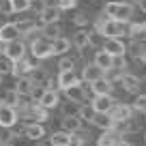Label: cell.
<instances>
[{
  "instance_id": "9",
  "label": "cell",
  "mask_w": 146,
  "mask_h": 146,
  "mask_svg": "<svg viewBox=\"0 0 146 146\" xmlns=\"http://www.w3.org/2000/svg\"><path fill=\"white\" fill-rule=\"evenodd\" d=\"M15 24V30H17V35L19 36H26V35H36V32L41 30V24L39 22H35V19H17V22H13Z\"/></svg>"
},
{
  "instance_id": "33",
  "label": "cell",
  "mask_w": 146,
  "mask_h": 146,
  "mask_svg": "<svg viewBox=\"0 0 146 146\" xmlns=\"http://www.w3.org/2000/svg\"><path fill=\"white\" fill-rule=\"evenodd\" d=\"M78 110H80V103L67 99V103H62V116H73V114H78Z\"/></svg>"
},
{
  "instance_id": "31",
  "label": "cell",
  "mask_w": 146,
  "mask_h": 146,
  "mask_svg": "<svg viewBox=\"0 0 146 146\" xmlns=\"http://www.w3.org/2000/svg\"><path fill=\"white\" fill-rule=\"evenodd\" d=\"M22 101V97L17 95V90H7L5 92V97H2V103H7V105H11V108H17V103Z\"/></svg>"
},
{
  "instance_id": "29",
  "label": "cell",
  "mask_w": 146,
  "mask_h": 146,
  "mask_svg": "<svg viewBox=\"0 0 146 146\" xmlns=\"http://www.w3.org/2000/svg\"><path fill=\"white\" fill-rule=\"evenodd\" d=\"M28 78H30V82H32V84H43V86H45V82H47V78H50V75H47L45 69L35 67V69L30 71V75H28Z\"/></svg>"
},
{
  "instance_id": "4",
  "label": "cell",
  "mask_w": 146,
  "mask_h": 146,
  "mask_svg": "<svg viewBox=\"0 0 146 146\" xmlns=\"http://www.w3.org/2000/svg\"><path fill=\"white\" fill-rule=\"evenodd\" d=\"M17 123H19L17 110L11 108V105H7V103H2V99H0V127L2 129H11Z\"/></svg>"
},
{
  "instance_id": "12",
  "label": "cell",
  "mask_w": 146,
  "mask_h": 146,
  "mask_svg": "<svg viewBox=\"0 0 146 146\" xmlns=\"http://www.w3.org/2000/svg\"><path fill=\"white\" fill-rule=\"evenodd\" d=\"M90 103L95 108V112H110L112 105L116 103V99L112 97V92H108V95H95L90 99Z\"/></svg>"
},
{
  "instance_id": "41",
  "label": "cell",
  "mask_w": 146,
  "mask_h": 146,
  "mask_svg": "<svg viewBox=\"0 0 146 146\" xmlns=\"http://www.w3.org/2000/svg\"><path fill=\"white\" fill-rule=\"evenodd\" d=\"M137 7H140V11L146 13V0H137Z\"/></svg>"
},
{
  "instance_id": "8",
  "label": "cell",
  "mask_w": 146,
  "mask_h": 146,
  "mask_svg": "<svg viewBox=\"0 0 146 146\" xmlns=\"http://www.w3.org/2000/svg\"><path fill=\"white\" fill-rule=\"evenodd\" d=\"M60 19V9L56 5H45L39 13H36V22L41 24H50V22H58Z\"/></svg>"
},
{
  "instance_id": "5",
  "label": "cell",
  "mask_w": 146,
  "mask_h": 146,
  "mask_svg": "<svg viewBox=\"0 0 146 146\" xmlns=\"http://www.w3.org/2000/svg\"><path fill=\"white\" fill-rule=\"evenodd\" d=\"M97 144L99 146H114V144H129L127 140H123V133L118 129H103L99 137H97Z\"/></svg>"
},
{
  "instance_id": "23",
  "label": "cell",
  "mask_w": 146,
  "mask_h": 146,
  "mask_svg": "<svg viewBox=\"0 0 146 146\" xmlns=\"http://www.w3.org/2000/svg\"><path fill=\"white\" fill-rule=\"evenodd\" d=\"M101 75H103V69H99L95 62L86 64V67L82 69V80H84V82H95V80L101 78Z\"/></svg>"
},
{
  "instance_id": "1",
  "label": "cell",
  "mask_w": 146,
  "mask_h": 146,
  "mask_svg": "<svg viewBox=\"0 0 146 146\" xmlns=\"http://www.w3.org/2000/svg\"><path fill=\"white\" fill-rule=\"evenodd\" d=\"M103 13L108 17L120 19V22H129L131 15H133V7L129 2H125V0H110V2H105Z\"/></svg>"
},
{
  "instance_id": "46",
  "label": "cell",
  "mask_w": 146,
  "mask_h": 146,
  "mask_svg": "<svg viewBox=\"0 0 146 146\" xmlns=\"http://www.w3.org/2000/svg\"><path fill=\"white\" fill-rule=\"evenodd\" d=\"M144 140H146V133H144Z\"/></svg>"
},
{
  "instance_id": "17",
  "label": "cell",
  "mask_w": 146,
  "mask_h": 146,
  "mask_svg": "<svg viewBox=\"0 0 146 146\" xmlns=\"http://www.w3.org/2000/svg\"><path fill=\"white\" fill-rule=\"evenodd\" d=\"M71 50V39H67V36H56V39H52V56H62L67 54V52Z\"/></svg>"
},
{
  "instance_id": "43",
  "label": "cell",
  "mask_w": 146,
  "mask_h": 146,
  "mask_svg": "<svg viewBox=\"0 0 146 146\" xmlns=\"http://www.w3.org/2000/svg\"><path fill=\"white\" fill-rule=\"evenodd\" d=\"M140 60H142V62H144V64H146V50H144V52H142V56H140Z\"/></svg>"
},
{
  "instance_id": "36",
  "label": "cell",
  "mask_w": 146,
  "mask_h": 146,
  "mask_svg": "<svg viewBox=\"0 0 146 146\" xmlns=\"http://www.w3.org/2000/svg\"><path fill=\"white\" fill-rule=\"evenodd\" d=\"M11 71H13V60L0 54V73H2V75H7V73H11Z\"/></svg>"
},
{
  "instance_id": "38",
  "label": "cell",
  "mask_w": 146,
  "mask_h": 146,
  "mask_svg": "<svg viewBox=\"0 0 146 146\" xmlns=\"http://www.w3.org/2000/svg\"><path fill=\"white\" fill-rule=\"evenodd\" d=\"M127 50H129V52H131V54H133V56H135V58H140V56H142V52H144V50H146V47H144V45H142V43H140V41H137V39H133V41H131V45H129V47H127Z\"/></svg>"
},
{
  "instance_id": "3",
  "label": "cell",
  "mask_w": 146,
  "mask_h": 146,
  "mask_svg": "<svg viewBox=\"0 0 146 146\" xmlns=\"http://www.w3.org/2000/svg\"><path fill=\"white\" fill-rule=\"evenodd\" d=\"M17 137H26V140L39 142L41 137H45V127H43V123L30 120V123H26L22 129H17Z\"/></svg>"
},
{
  "instance_id": "28",
  "label": "cell",
  "mask_w": 146,
  "mask_h": 146,
  "mask_svg": "<svg viewBox=\"0 0 146 146\" xmlns=\"http://www.w3.org/2000/svg\"><path fill=\"white\" fill-rule=\"evenodd\" d=\"M17 30H15V24H5V26H0V39L2 41H13V39H17Z\"/></svg>"
},
{
  "instance_id": "39",
  "label": "cell",
  "mask_w": 146,
  "mask_h": 146,
  "mask_svg": "<svg viewBox=\"0 0 146 146\" xmlns=\"http://www.w3.org/2000/svg\"><path fill=\"white\" fill-rule=\"evenodd\" d=\"M71 22H73V26L82 28V26H86V24H88V15H86V13H75Z\"/></svg>"
},
{
  "instance_id": "24",
  "label": "cell",
  "mask_w": 146,
  "mask_h": 146,
  "mask_svg": "<svg viewBox=\"0 0 146 146\" xmlns=\"http://www.w3.org/2000/svg\"><path fill=\"white\" fill-rule=\"evenodd\" d=\"M39 32H41V36H45V39H50V41H52V39H56V36H60V35H62V32H60V24H58V22L43 24Z\"/></svg>"
},
{
  "instance_id": "42",
  "label": "cell",
  "mask_w": 146,
  "mask_h": 146,
  "mask_svg": "<svg viewBox=\"0 0 146 146\" xmlns=\"http://www.w3.org/2000/svg\"><path fill=\"white\" fill-rule=\"evenodd\" d=\"M5 47H7V41H2V39H0V54H5Z\"/></svg>"
},
{
  "instance_id": "18",
  "label": "cell",
  "mask_w": 146,
  "mask_h": 146,
  "mask_svg": "<svg viewBox=\"0 0 146 146\" xmlns=\"http://www.w3.org/2000/svg\"><path fill=\"white\" fill-rule=\"evenodd\" d=\"M60 125H62L64 131L75 133V131H80V129L84 127V120L80 118L78 114H73V116H62V118H60Z\"/></svg>"
},
{
  "instance_id": "25",
  "label": "cell",
  "mask_w": 146,
  "mask_h": 146,
  "mask_svg": "<svg viewBox=\"0 0 146 146\" xmlns=\"http://www.w3.org/2000/svg\"><path fill=\"white\" fill-rule=\"evenodd\" d=\"M71 45H75V47H78V52H82V50H86V47H90V45H88V30L80 28V30L75 32V35H73Z\"/></svg>"
},
{
  "instance_id": "40",
  "label": "cell",
  "mask_w": 146,
  "mask_h": 146,
  "mask_svg": "<svg viewBox=\"0 0 146 146\" xmlns=\"http://www.w3.org/2000/svg\"><path fill=\"white\" fill-rule=\"evenodd\" d=\"M0 13H2V15H13L11 0H0Z\"/></svg>"
},
{
  "instance_id": "44",
  "label": "cell",
  "mask_w": 146,
  "mask_h": 146,
  "mask_svg": "<svg viewBox=\"0 0 146 146\" xmlns=\"http://www.w3.org/2000/svg\"><path fill=\"white\" fill-rule=\"evenodd\" d=\"M2 80H5V75H2V73H0V86H2Z\"/></svg>"
},
{
  "instance_id": "20",
  "label": "cell",
  "mask_w": 146,
  "mask_h": 146,
  "mask_svg": "<svg viewBox=\"0 0 146 146\" xmlns=\"http://www.w3.org/2000/svg\"><path fill=\"white\" fill-rule=\"evenodd\" d=\"M62 92H64V97H67L69 101H75V103H82V101H84V90H82V84H80V82L67 86Z\"/></svg>"
},
{
  "instance_id": "19",
  "label": "cell",
  "mask_w": 146,
  "mask_h": 146,
  "mask_svg": "<svg viewBox=\"0 0 146 146\" xmlns=\"http://www.w3.org/2000/svg\"><path fill=\"white\" fill-rule=\"evenodd\" d=\"M118 84L127 92H137L140 90V78H137V75H131V73H123L120 80H118Z\"/></svg>"
},
{
  "instance_id": "37",
  "label": "cell",
  "mask_w": 146,
  "mask_h": 146,
  "mask_svg": "<svg viewBox=\"0 0 146 146\" xmlns=\"http://www.w3.org/2000/svg\"><path fill=\"white\" fill-rule=\"evenodd\" d=\"M52 5H56L60 11H69V9H75V5H78V0H54Z\"/></svg>"
},
{
  "instance_id": "2",
  "label": "cell",
  "mask_w": 146,
  "mask_h": 146,
  "mask_svg": "<svg viewBox=\"0 0 146 146\" xmlns=\"http://www.w3.org/2000/svg\"><path fill=\"white\" fill-rule=\"evenodd\" d=\"M30 54L36 60H45L52 56V41L45 36H35L30 41Z\"/></svg>"
},
{
  "instance_id": "22",
  "label": "cell",
  "mask_w": 146,
  "mask_h": 146,
  "mask_svg": "<svg viewBox=\"0 0 146 146\" xmlns=\"http://www.w3.org/2000/svg\"><path fill=\"white\" fill-rule=\"evenodd\" d=\"M90 125H95V127H99V129H112L114 127V120H112L110 112H97Z\"/></svg>"
},
{
  "instance_id": "6",
  "label": "cell",
  "mask_w": 146,
  "mask_h": 146,
  "mask_svg": "<svg viewBox=\"0 0 146 146\" xmlns=\"http://www.w3.org/2000/svg\"><path fill=\"white\" fill-rule=\"evenodd\" d=\"M2 56H7V58H11V60H17V58H22V56H26V43H24L19 36L13 39V41H9Z\"/></svg>"
},
{
  "instance_id": "26",
  "label": "cell",
  "mask_w": 146,
  "mask_h": 146,
  "mask_svg": "<svg viewBox=\"0 0 146 146\" xmlns=\"http://www.w3.org/2000/svg\"><path fill=\"white\" fill-rule=\"evenodd\" d=\"M30 88H32V82L30 78H17V84H15V90H17L19 97H26L28 101H30Z\"/></svg>"
},
{
  "instance_id": "34",
  "label": "cell",
  "mask_w": 146,
  "mask_h": 146,
  "mask_svg": "<svg viewBox=\"0 0 146 146\" xmlns=\"http://www.w3.org/2000/svg\"><path fill=\"white\" fill-rule=\"evenodd\" d=\"M131 108H133V112H140V114H146V95H137Z\"/></svg>"
},
{
  "instance_id": "14",
  "label": "cell",
  "mask_w": 146,
  "mask_h": 146,
  "mask_svg": "<svg viewBox=\"0 0 146 146\" xmlns=\"http://www.w3.org/2000/svg\"><path fill=\"white\" fill-rule=\"evenodd\" d=\"M90 88H92L95 95H108V92H112V88H114V82L103 73L101 78H97L95 82H90Z\"/></svg>"
},
{
  "instance_id": "35",
  "label": "cell",
  "mask_w": 146,
  "mask_h": 146,
  "mask_svg": "<svg viewBox=\"0 0 146 146\" xmlns=\"http://www.w3.org/2000/svg\"><path fill=\"white\" fill-rule=\"evenodd\" d=\"M58 71H67V69H75V60L73 58H69V56H60V60H58Z\"/></svg>"
},
{
  "instance_id": "45",
  "label": "cell",
  "mask_w": 146,
  "mask_h": 146,
  "mask_svg": "<svg viewBox=\"0 0 146 146\" xmlns=\"http://www.w3.org/2000/svg\"><path fill=\"white\" fill-rule=\"evenodd\" d=\"M144 36H146V24H144Z\"/></svg>"
},
{
  "instance_id": "30",
  "label": "cell",
  "mask_w": 146,
  "mask_h": 146,
  "mask_svg": "<svg viewBox=\"0 0 146 146\" xmlns=\"http://www.w3.org/2000/svg\"><path fill=\"white\" fill-rule=\"evenodd\" d=\"M127 36H131V39H146L144 36V24H129Z\"/></svg>"
},
{
  "instance_id": "11",
  "label": "cell",
  "mask_w": 146,
  "mask_h": 146,
  "mask_svg": "<svg viewBox=\"0 0 146 146\" xmlns=\"http://www.w3.org/2000/svg\"><path fill=\"white\" fill-rule=\"evenodd\" d=\"M103 50L110 52L112 56H125L127 54V45L120 41V36H108L103 41Z\"/></svg>"
},
{
  "instance_id": "32",
  "label": "cell",
  "mask_w": 146,
  "mask_h": 146,
  "mask_svg": "<svg viewBox=\"0 0 146 146\" xmlns=\"http://www.w3.org/2000/svg\"><path fill=\"white\" fill-rule=\"evenodd\" d=\"M11 7H13V13H24V11H30V0H11Z\"/></svg>"
},
{
  "instance_id": "10",
  "label": "cell",
  "mask_w": 146,
  "mask_h": 146,
  "mask_svg": "<svg viewBox=\"0 0 146 146\" xmlns=\"http://www.w3.org/2000/svg\"><path fill=\"white\" fill-rule=\"evenodd\" d=\"M36 67V62H32V60H28L26 56H22V58L13 60V75L15 78H26V75H30V71Z\"/></svg>"
},
{
  "instance_id": "21",
  "label": "cell",
  "mask_w": 146,
  "mask_h": 146,
  "mask_svg": "<svg viewBox=\"0 0 146 146\" xmlns=\"http://www.w3.org/2000/svg\"><path fill=\"white\" fill-rule=\"evenodd\" d=\"M50 144L52 146H71V133L60 129V131H54L50 135Z\"/></svg>"
},
{
  "instance_id": "27",
  "label": "cell",
  "mask_w": 146,
  "mask_h": 146,
  "mask_svg": "<svg viewBox=\"0 0 146 146\" xmlns=\"http://www.w3.org/2000/svg\"><path fill=\"white\" fill-rule=\"evenodd\" d=\"M95 114H97V112H95V108H92V103H90V101H88V103H84V101H82V103H80L78 116H80V118L84 120V123H92V118H95Z\"/></svg>"
},
{
  "instance_id": "15",
  "label": "cell",
  "mask_w": 146,
  "mask_h": 146,
  "mask_svg": "<svg viewBox=\"0 0 146 146\" xmlns=\"http://www.w3.org/2000/svg\"><path fill=\"white\" fill-rule=\"evenodd\" d=\"M56 80H58V88H60V90H64L67 86H71V84L80 82L78 73H75V69H67V71H58Z\"/></svg>"
},
{
  "instance_id": "13",
  "label": "cell",
  "mask_w": 146,
  "mask_h": 146,
  "mask_svg": "<svg viewBox=\"0 0 146 146\" xmlns=\"http://www.w3.org/2000/svg\"><path fill=\"white\" fill-rule=\"evenodd\" d=\"M39 105H43L45 110H54L56 105L60 103V90H52V88H45L43 90V95L39 97V101H36Z\"/></svg>"
},
{
  "instance_id": "16",
  "label": "cell",
  "mask_w": 146,
  "mask_h": 146,
  "mask_svg": "<svg viewBox=\"0 0 146 146\" xmlns=\"http://www.w3.org/2000/svg\"><path fill=\"white\" fill-rule=\"evenodd\" d=\"M112 60H114V56L101 47L99 52H95V58H92V62H95L99 69H103V73H105V71H110V69H112Z\"/></svg>"
},
{
  "instance_id": "7",
  "label": "cell",
  "mask_w": 146,
  "mask_h": 146,
  "mask_svg": "<svg viewBox=\"0 0 146 146\" xmlns=\"http://www.w3.org/2000/svg\"><path fill=\"white\" fill-rule=\"evenodd\" d=\"M110 116H112L114 123H120V120H131L133 108H131V105H127V103H118V101H116V103L112 105V110H110Z\"/></svg>"
}]
</instances>
